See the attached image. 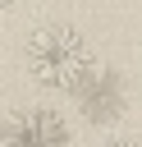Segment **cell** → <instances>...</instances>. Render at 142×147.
Segmentation results:
<instances>
[{
  "mask_svg": "<svg viewBox=\"0 0 142 147\" xmlns=\"http://www.w3.org/2000/svg\"><path fill=\"white\" fill-rule=\"evenodd\" d=\"M0 147H69V133L55 110H18L0 129Z\"/></svg>",
  "mask_w": 142,
  "mask_h": 147,
  "instance_id": "2",
  "label": "cell"
},
{
  "mask_svg": "<svg viewBox=\"0 0 142 147\" xmlns=\"http://www.w3.org/2000/svg\"><path fill=\"white\" fill-rule=\"evenodd\" d=\"M5 5H14V0H0V9H5Z\"/></svg>",
  "mask_w": 142,
  "mask_h": 147,
  "instance_id": "4",
  "label": "cell"
},
{
  "mask_svg": "<svg viewBox=\"0 0 142 147\" xmlns=\"http://www.w3.org/2000/svg\"><path fill=\"white\" fill-rule=\"evenodd\" d=\"M27 69L37 83H46L55 92H73L96 74V55H92L87 37L73 28H41L27 37Z\"/></svg>",
  "mask_w": 142,
  "mask_h": 147,
  "instance_id": "1",
  "label": "cell"
},
{
  "mask_svg": "<svg viewBox=\"0 0 142 147\" xmlns=\"http://www.w3.org/2000/svg\"><path fill=\"white\" fill-rule=\"evenodd\" d=\"M105 147H142V142H128V138H115V142H105Z\"/></svg>",
  "mask_w": 142,
  "mask_h": 147,
  "instance_id": "3",
  "label": "cell"
}]
</instances>
